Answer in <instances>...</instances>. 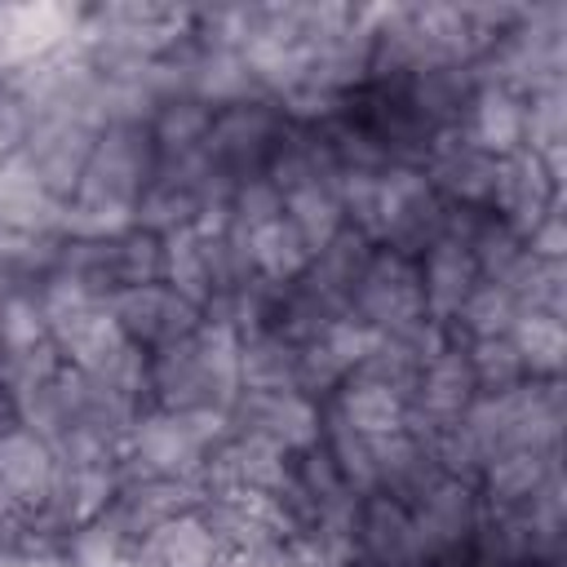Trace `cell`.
Segmentation results:
<instances>
[{
  "mask_svg": "<svg viewBox=\"0 0 567 567\" xmlns=\"http://www.w3.org/2000/svg\"><path fill=\"white\" fill-rule=\"evenodd\" d=\"M226 434L230 416L221 408H151L128 425L120 487L133 478H199V465Z\"/></svg>",
  "mask_w": 567,
  "mask_h": 567,
  "instance_id": "obj_1",
  "label": "cell"
},
{
  "mask_svg": "<svg viewBox=\"0 0 567 567\" xmlns=\"http://www.w3.org/2000/svg\"><path fill=\"white\" fill-rule=\"evenodd\" d=\"M350 315H359L385 337H403L408 328L425 323L430 315H425L421 266L394 248H377L359 270V284L350 292Z\"/></svg>",
  "mask_w": 567,
  "mask_h": 567,
  "instance_id": "obj_2",
  "label": "cell"
},
{
  "mask_svg": "<svg viewBox=\"0 0 567 567\" xmlns=\"http://www.w3.org/2000/svg\"><path fill=\"white\" fill-rule=\"evenodd\" d=\"M226 416H230V434H257L284 452H310L323 439V412L301 390H275V394L239 390Z\"/></svg>",
  "mask_w": 567,
  "mask_h": 567,
  "instance_id": "obj_3",
  "label": "cell"
},
{
  "mask_svg": "<svg viewBox=\"0 0 567 567\" xmlns=\"http://www.w3.org/2000/svg\"><path fill=\"white\" fill-rule=\"evenodd\" d=\"M120 332L137 346V350H164L173 341H182L186 332L199 328L204 310L195 301H186L182 292H173L168 284H137V288H115L106 297Z\"/></svg>",
  "mask_w": 567,
  "mask_h": 567,
  "instance_id": "obj_4",
  "label": "cell"
},
{
  "mask_svg": "<svg viewBox=\"0 0 567 567\" xmlns=\"http://www.w3.org/2000/svg\"><path fill=\"white\" fill-rule=\"evenodd\" d=\"M487 204H496V217L518 239H527L540 226V217L563 204V186L545 173L540 155L523 146V151L496 159V186H492V199Z\"/></svg>",
  "mask_w": 567,
  "mask_h": 567,
  "instance_id": "obj_5",
  "label": "cell"
},
{
  "mask_svg": "<svg viewBox=\"0 0 567 567\" xmlns=\"http://www.w3.org/2000/svg\"><path fill=\"white\" fill-rule=\"evenodd\" d=\"M93 142H97V128H89L84 120H75V115H44V120L31 124V133H27V142L18 151L31 159L40 182L66 204L75 182H80V173H84V164H89Z\"/></svg>",
  "mask_w": 567,
  "mask_h": 567,
  "instance_id": "obj_6",
  "label": "cell"
},
{
  "mask_svg": "<svg viewBox=\"0 0 567 567\" xmlns=\"http://www.w3.org/2000/svg\"><path fill=\"white\" fill-rule=\"evenodd\" d=\"M80 13L75 4H0V75L71 44Z\"/></svg>",
  "mask_w": 567,
  "mask_h": 567,
  "instance_id": "obj_7",
  "label": "cell"
},
{
  "mask_svg": "<svg viewBox=\"0 0 567 567\" xmlns=\"http://www.w3.org/2000/svg\"><path fill=\"white\" fill-rule=\"evenodd\" d=\"M288 124H284V115L270 106V102H257V97H248V102H235V106H226L221 115H213V128H208V137H204V155L221 168V173H230V168H239V164H252V159H270V151H275V142H279V133H284Z\"/></svg>",
  "mask_w": 567,
  "mask_h": 567,
  "instance_id": "obj_8",
  "label": "cell"
},
{
  "mask_svg": "<svg viewBox=\"0 0 567 567\" xmlns=\"http://www.w3.org/2000/svg\"><path fill=\"white\" fill-rule=\"evenodd\" d=\"M0 487L9 496H18L40 518V532H49L44 527V509H49L53 487H58V456H53V447L40 434L22 430V425L4 430L0 434Z\"/></svg>",
  "mask_w": 567,
  "mask_h": 567,
  "instance_id": "obj_9",
  "label": "cell"
},
{
  "mask_svg": "<svg viewBox=\"0 0 567 567\" xmlns=\"http://www.w3.org/2000/svg\"><path fill=\"white\" fill-rule=\"evenodd\" d=\"M62 226V199L40 182L31 159L22 151L0 159V230H31V235H58Z\"/></svg>",
  "mask_w": 567,
  "mask_h": 567,
  "instance_id": "obj_10",
  "label": "cell"
},
{
  "mask_svg": "<svg viewBox=\"0 0 567 567\" xmlns=\"http://www.w3.org/2000/svg\"><path fill=\"white\" fill-rule=\"evenodd\" d=\"M461 133L492 159L523 151L527 146V97L514 89H501V84H474Z\"/></svg>",
  "mask_w": 567,
  "mask_h": 567,
  "instance_id": "obj_11",
  "label": "cell"
},
{
  "mask_svg": "<svg viewBox=\"0 0 567 567\" xmlns=\"http://www.w3.org/2000/svg\"><path fill=\"white\" fill-rule=\"evenodd\" d=\"M478 284V266L465 248V239H434L425 248V261H421V288H425V315L443 328H452L456 310L465 306V297L474 292Z\"/></svg>",
  "mask_w": 567,
  "mask_h": 567,
  "instance_id": "obj_12",
  "label": "cell"
},
{
  "mask_svg": "<svg viewBox=\"0 0 567 567\" xmlns=\"http://www.w3.org/2000/svg\"><path fill=\"white\" fill-rule=\"evenodd\" d=\"M346 430L368 434V439H385L399 434L408 425V399L372 377H346L337 390V416Z\"/></svg>",
  "mask_w": 567,
  "mask_h": 567,
  "instance_id": "obj_13",
  "label": "cell"
},
{
  "mask_svg": "<svg viewBox=\"0 0 567 567\" xmlns=\"http://www.w3.org/2000/svg\"><path fill=\"white\" fill-rule=\"evenodd\" d=\"M297 354L301 346L275 328L239 332V390H252V394L297 390Z\"/></svg>",
  "mask_w": 567,
  "mask_h": 567,
  "instance_id": "obj_14",
  "label": "cell"
},
{
  "mask_svg": "<svg viewBox=\"0 0 567 567\" xmlns=\"http://www.w3.org/2000/svg\"><path fill=\"white\" fill-rule=\"evenodd\" d=\"M558 470V447L540 452V447H514V452H501L483 465V483H487V496L501 505V509H518L527 505L540 483Z\"/></svg>",
  "mask_w": 567,
  "mask_h": 567,
  "instance_id": "obj_15",
  "label": "cell"
},
{
  "mask_svg": "<svg viewBox=\"0 0 567 567\" xmlns=\"http://www.w3.org/2000/svg\"><path fill=\"white\" fill-rule=\"evenodd\" d=\"M151 142L159 151V159H177V155H190L204 146L208 128H213V106L190 97V93H173L155 106L151 115Z\"/></svg>",
  "mask_w": 567,
  "mask_h": 567,
  "instance_id": "obj_16",
  "label": "cell"
},
{
  "mask_svg": "<svg viewBox=\"0 0 567 567\" xmlns=\"http://www.w3.org/2000/svg\"><path fill=\"white\" fill-rule=\"evenodd\" d=\"M248 261H252V275L257 279H266V284H292V279L306 275L310 248L292 230L288 217H275V221L248 230Z\"/></svg>",
  "mask_w": 567,
  "mask_h": 567,
  "instance_id": "obj_17",
  "label": "cell"
},
{
  "mask_svg": "<svg viewBox=\"0 0 567 567\" xmlns=\"http://www.w3.org/2000/svg\"><path fill=\"white\" fill-rule=\"evenodd\" d=\"M284 217L292 221V230L306 239L310 257L323 252L341 230H346V213H341V199L332 190V182H310V186H297L284 195Z\"/></svg>",
  "mask_w": 567,
  "mask_h": 567,
  "instance_id": "obj_18",
  "label": "cell"
},
{
  "mask_svg": "<svg viewBox=\"0 0 567 567\" xmlns=\"http://www.w3.org/2000/svg\"><path fill=\"white\" fill-rule=\"evenodd\" d=\"M159 244H164V284L204 310L213 301V279H208V244L199 226L168 230L159 235Z\"/></svg>",
  "mask_w": 567,
  "mask_h": 567,
  "instance_id": "obj_19",
  "label": "cell"
},
{
  "mask_svg": "<svg viewBox=\"0 0 567 567\" xmlns=\"http://www.w3.org/2000/svg\"><path fill=\"white\" fill-rule=\"evenodd\" d=\"M509 341L527 368V377L545 381V377H558L563 372V359H567V332H563V319L558 315H545V310H523L509 328Z\"/></svg>",
  "mask_w": 567,
  "mask_h": 567,
  "instance_id": "obj_20",
  "label": "cell"
},
{
  "mask_svg": "<svg viewBox=\"0 0 567 567\" xmlns=\"http://www.w3.org/2000/svg\"><path fill=\"white\" fill-rule=\"evenodd\" d=\"M518 315H523V310H518V301H514V292H509L505 284L478 279L452 323H461L470 341H483V337H509V328H514Z\"/></svg>",
  "mask_w": 567,
  "mask_h": 567,
  "instance_id": "obj_21",
  "label": "cell"
},
{
  "mask_svg": "<svg viewBox=\"0 0 567 567\" xmlns=\"http://www.w3.org/2000/svg\"><path fill=\"white\" fill-rule=\"evenodd\" d=\"M465 359H470V372L478 381V394H501V390H514L527 381V368H523L509 337L465 341Z\"/></svg>",
  "mask_w": 567,
  "mask_h": 567,
  "instance_id": "obj_22",
  "label": "cell"
},
{
  "mask_svg": "<svg viewBox=\"0 0 567 567\" xmlns=\"http://www.w3.org/2000/svg\"><path fill=\"white\" fill-rule=\"evenodd\" d=\"M310 341H319L323 346V354L341 368V377H350L354 368H363L372 354H377V346L385 341V332H377L372 323H363L359 315H337L319 337H310Z\"/></svg>",
  "mask_w": 567,
  "mask_h": 567,
  "instance_id": "obj_23",
  "label": "cell"
},
{
  "mask_svg": "<svg viewBox=\"0 0 567 567\" xmlns=\"http://www.w3.org/2000/svg\"><path fill=\"white\" fill-rule=\"evenodd\" d=\"M137 284H164V244L151 230H124L115 235V288Z\"/></svg>",
  "mask_w": 567,
  "mask_h": 567,
  "instance_id": "obj_24",
  "label": "cell"
},
{
  "mask_svg": "<svg viewBox=\"0 0 567 567\" xmlns=\"http://www.w3.org/2000/svg\"><path fill=\"white\" fill-rule=\"evenodd\" d=\"M226 208H230V226L257 230V226L284 217V190L270 177H239L230 199H226Z\"/></svg>",
  "mask_w": 567,
  "mask_h": 567,
  "instance_id": "obj_25",
  "label": "cell"
},
{
  "mask_svg": "<svg viewBox=\"0 0 567 567\" xmlns=\"http://www.w3.org/2000/svg\"><path fill=\"white\" fill-rule=\"evenodd\" d=\"M523 248L532 252V257H540V261H563V252H567V226H563V204L558 208H549L545 217H540V226L523 239Z\"/></svg>",
  "mask_w": 567,
  "mask_h": 567,
  "instance_id": "obj_26",
  "label": "cell"
},
{
  "mask_svg": "<svg viewBox=\"0 0 567 567\" xmlns=\"http://www.w3.org/2000/svg\"><path fill=\"white\" fill-rule=\"evenodd\" d=\"M226 567H306V563L288 540H270V545H252V549L226 554Z\"/></svg>",
  "mask_w": 567,
  "mask_h": 567,
  "instance_id": "obj_27",
  "label": "cell"
},
{
  "mask_svg": "<svg viewBox=\"0 0 567 567\" xmlns=\"http://www.w3.org/2000/svg\"><path fill=\"white\" fill-rule=\"evenodd\" d=\"M13 425H18V408H13V394L0 385V434L13 430Z\"/></svg>",
  "mask_w": 567,
  "mask_h": 567,
  "instance_id": "obj_28",
  "label": "cell"
}]
</instances>
